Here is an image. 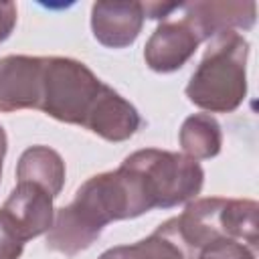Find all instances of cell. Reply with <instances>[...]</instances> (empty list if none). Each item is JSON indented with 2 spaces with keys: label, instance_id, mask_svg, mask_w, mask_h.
Instances as JSON below:
<instances>
[{
  "label": "cell",
  "instance_id": "obj_17",
  "mask_svg": "<svg viewBox=\"0 0 259 259\" xmlns=\"http://www.w3.org/2000/svg\"><path fill=\"white\" fill-rule=\"evenodd\" d=\"M4 154H6V136H4V130L0 127V176H2V160H4Z\"/></svg>",
  "mask_w": 259,
  "mask_h": 259
},
{
  "label": "cell",
  "instance_id": "obj_4",
  "mask_svg": "<svg viewBox=\"0 0 259 259\" xmlns=\"http://www.w3.org/2000/svg\"><path fill=\"white\" fill-rule=\"evenodd\" d=\"M109 91L83 63L71 59H42L38 109L47 115L79 123L89 130L95 111Z\"/></svg>",
  "mask_w": 259,
  "mask_h": 259
},
{
  "label": "cell",
  "instance_id": "obj_16",
  "mask_svg": "<svg viewBox=\"0 0 259 259\" xmlns=\"http://www.w3.org/2000/svg\"><path fill=\"white\" fill-rule=\"evenodd\" d=\"M16 22V6L12 2H0V42L10 34Z\"/></svg>",
  "mask_w": 259,
  "mask_h": 259
},
{
  "label": "cell",
  "instance_id": "obj_2",
  "mask_svg": "<svg viewBox=\"0 0 259 259\" xmlns=\"http://www.w3.org/2000/svg\"><path fill=\"white\" fill-rule=\"evenodd\" d=\"M164 225L180 241L188 259L221 241H239L257 247V202L253 200H196L188 204L180 217H174Z\"/></svg>",
  "mask_w": 259,
  "mask_h": 259
},
{
  "label": "cell",
  "instance_id": "obj_10",
  "mask_svg": "<svg viewBox=\"0 0 259 259\" xmlns=\"http://www.w3.org/2000/svg\"><path fill=\"white\" fill-rule=\"evenodd\" d=\"M255 2H188L180 4L182 16L196 28L200 38L233 30V26L249 28L255 20Z\"/></svg>",
  "mask_w": 259,
  "mask_h": 259
},
{
  "label": "cell",
  "instance_id": "obj_5",
  "mask_svg": "<svg viewBox=\"0 0 259 259\" xmlns=\"http://www.w3.org/2000/svg\"><path fill=\"white\" fill-rule=\"evenodd\" d=\"M150 182L156 204L174 206L198 194L202 186V168L196 160L162 150H140L125 158Z\"/></svg>",
  "mask_w": 259,
  "mask_h": 259
},
{
  "label": "cell",
  "instance_id": "obj_6",
  "mask_svg": "<svg viewBox=\"0 0 259 259\" xmlns=\"http://www.w3.org/2000/svg\"><path fill=\"white\" fill-rule=\"evenodd\" d=\"M200 40V34L184 16L180 20L166 18L150 36L144 57L154 71L168 73L180 69L196 51Z\"/></svg>",
  "mask_w": 259,
  "mask_h": 259
},
{
  "label": "cell",
  "instance_id": "obj_1",
  "mask_svg": "<svg viewBox=\"0 0 259 259\" xmlns=\"http://www.w3.org/2000/svg\"><path fill=\"white\" fill-rule=\"evenodd\" d=\"M156 206L146 176L123 160L115 172L89 178L69 206L59 208L49 229V247L65 255L87 249L101 229L119 219H134Z\"/></svg>",
  "mask_w": 259,
  "mask_h": 259
},
{
  "label": "cell",
  "instance_id": "obj_12",
  "mask_svg": "<svg viewBox=\"0 0 259 259\" xmlns=\"http://www.w3.org/2000/svg\"><path fill=\"white\" fill-rule=\"evenodd\" d=\"M99 259H188V253L180 241L164 225H160L148 239L109 249Z\"/></svg>",
  "mask_w": 259,
  "mask_h": 259
},
{
  "label": "cell",
  "instance_id": "obj_7",
  "mask_svg": "<svg viewBox=\"0 0 259 259\" xmlns=\"http://www.w3.org/2000/svg\"><path fill=\"white\" fill-rule=\"evenodd\" d=\"M53 198L55 194L42 184L32 180H18L2 210L28 241L53 227Z\"/></svg>",
  "mask_w": 259,
  "mask_h": 259
},
{
  "label": "cell",
  "instance_id": "obj_11",
  "mask_svg": "<svg viewBox=\"0 0 259 259\" xmlns=\"http://www.w3.org/2000/svg\"><path fill=\"white\" fill-rule=\"evenodd\" d=\"M18 180L42 184L57 196L65 182V164L61 156L47 146L28 148L18 162Z\"/></svg>",
  "mask_w": 259,
  "mask_h": 259
},
{
  "label": "cell",
  "instance_id": "obj_15",
  "mask_svg": "<svg viewBox=\"0 0 259 259\" xmlns=\"http://www.w3.org/2000/svg\"><path fill=\"white\" fill-rule=\"evenodd\" d=\"M26 239L10 217L0 208V259H18Z\"/></svg>",
  "mask_w": 259,
  "mask_h": 259
},
{
  "label": "cell",
  "instance_id": "obj_8",
  "mask_svg": "<svg viewBox=\"0 0 259 259\" xmlns=\"http://www.w3.org/2000/svg\"><path fill=\"white\" fill-rule=\"evenodd\" d=\"M42 57H4L0 61V111L38 107Z\"/></svg>",
  "mask_w": 259,
  "mask_h": 259
},
{
  "label": "cell",
  "instance_id": "obj_9",
  "mask_svg": "<svg viewBox=\"0 0 259 259\" xmlns=\"http://www.w3.org/2000/svg\"><path fill=\"white\" fill-rule=\"evenodd\" d=\"M144 22L140 2H95L91 10L93 34L105 47L121 49L132 45Z\"/></svg>",
  "mask_w": 259,
  "mask_h": 259
},
{
  "label": "cell",
  "instance_id": "obj_3",
  "mask_svg": "<svg viewBox=\"0 0 259 259\" xmlns=\"http://www.w3.org/2000/svg\"><path fill=\"white\" fill-rule=\"evenodd\" d=\"M245 63L247 40L235 30L219 32L186 87L188 99L208 111L235 109L247 87Z\"/></svg>",
  "mask_w": 259,
  "mask_h": 259
},
{
  "label": "cell",
  "instance_id": "obj_14",
  "mask_svg": "<svg viewBox=\"0 0 259 259\" xmlns=\"http://www.w3.org/2000/svg\"><path fill=\"white\" fill-rule=\"evenodd\" d=\"M192 259H257V247L239 241H221L204 247Z\"/></svg>",
  "mask_w": 259,
  "mask_h": 259
},
{
  "label": "cell",
  "instance_id": "obj_13",
  "mask_svg": "<svg viewBox=\"0 0 259 259\" xmlns=\"http://www.w3.org/2000/svg\"><path fill=\"white\" fill-rule=\"evenodd\" d=\"M180 144L192 160L210 158L219 154L221 150L219 123L206 113H196L188 117L180 130Z\"/></svg>",
  "mask_w": 259,
  "mask_h": 259
}]
</instances>
